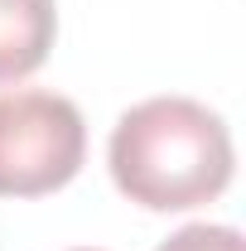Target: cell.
I'll return each mask as SVG.
<instances>
[{"label": "cell", "mask_w": 246, "mask_h": 251, "mask_svg": "<svg viewBox=\"0 0 246 251\" xmlns=\"http://www.w3.org/2000/svg\"><path fill=\"white\" fill-rule=\"evenodd\" d=\"M111 179L150 213L213 203L232 184V135L217 111L193 97H150L111 130Z\"/></svg>", "instance_id": "6da1fadb"}, {"label": "cell", "mask_w": 246, "mask_h": 251, "mask_svg": "<svg viewBox=\"0 0 246 251\" xmlns=\"http://www.w3.org/2000/svg\"><path fill=\"white\" fill-rule=\"evenodd\" d=\"M87 159L82 111L58 92L0 97V198H39L63 188Z\"/></svg>", "instance_id": "7a4b0ae2"}, {"label": "cell", "mask_w": 246, "mask_h": 251, "mask_svg": "<svg viewBox=\"0 0 246 251\" xmlns=\"http://www.w3.org/2000/svg\"><path fill=\"white\" fill-rule=\"evenodd\" d=\"M58 34L53 0H0V82L29 77Z\"/></svg>", "instance_id": "3957f363"}, {"label": "cell", "mask_w": 246, "mask_h": 251, "mask_svg": "<svg viewBox=\"0 0 246 251\" xmlns=\"http://www.w3.org/2000/svg\"><path fill=\"white\" fill-rule=\"evenodd\" d=\"M154 251H246L237 227H213V222H193L179 227L169 242H159Z\"/></svg>", "instance_id": "277c9868"}, {"label": "cell", "mask_w": 246, "mask_h": 251, "mask_svg": "<svg viewBox=\"0 0 246 251\" xmlns=\"http://www.w3.org/2000/svg\"><path fill=\"white\" fill-rule=\"evenodd\" d=\"M77 251H92V247H77Z\"/></svg>", "instance_id": "5b68a950"}]
</instances>
